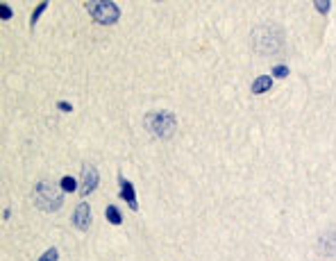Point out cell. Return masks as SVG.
Wrapping results in <instances>:
<instances>
[{
	"instance_id": "6da1fadb",
	"label": "cell",
	"mask_w": 336,
	"mask_h": 261,
	"mask_svg": "<svg viewBox=\"0 0 336 261\" xmlns=\"http://www.w3.org/2000/svg\"><path fill=\"white\" fill-rule=\"evenodd\" d=\"M32 196H34V204L39 209H43V211H55V209H59L64 204L61 193H59L50 182H39Z\"/></svg>"
},
{
	"instance_id": "7a4b0ae2",
	"label": "cell",
	"mask_w": 336,
	"mask_h": 261,
	"mask_svg": "<svg viewBox=\"0 0 336 261\" xmlns=\"http://www.w3.org/2000/svg\"><path fill=\"white\" fill-rule=\"evenodd\" d=\"M87 9L91 12L95 23L100 25H112L118 21L121 16V9H118L116 2H109V0H102V2H89Z\"/></svg>"
},
{
	"instance_id": "3957f363",
	"label": "cell",
	"mask_w": 336,
	"mask_h": 261,
	"mask_svg": "<svg viewBox=\"0 0 336 261\" xmlns=\"http://www.w3.org/2000/svg\"><path fill=\"white\" fill-rule=\"evenodd\" d=\"M148 127L157 134V137H164L168 139L175 132V118H173V114L168 112H157V114H150L146 118Z\"/></svg>"
},
{
	"instance_id": "277c9868",
	"label": "cell",
	"mask_w": 336,
	"mask_h": 261,
	"mask_svg": "<svg viewBox=\"0 0 336 261\" xmlns=\"http://www.w3.org/2000/svg\"><path fill=\"white\" fill-rule=\"evenodd\" d=\"M73 225L80 232H87L89 227H91V207H89L87 202H80V204H77L75 214H73Z\"/></svg>"
},
{
	"instance_id": "5b68a950",
	"label": "cell",
	"mask_w": 336,
	"mask_h": 261,
	"mask_svg": "<svg viewBox=\"0 0 336 261\" xmlns=\"http://www.w3.org/2000/svg\"><path fill=\"white\" fill-rule=\"evenodd\" d=\"M82 175H84V182H82L80 193H82V196H89V193H91V191H95V186H98V171H95V166L84 164Z\"/></svg>"
},
{
	"instance_id": "8992f818",
	"label": "cell",
	"mask_w": 336,
	"mask_h": 261,
	"mask_svg": "<svg viewBox=\"0 0 336 261\" xmlns=\"http://www.w3.org/2000/svg\"><path fill=\"white\" fill-rule=\"evenodd\" d=\"M118 182H121V198H123L125 202H127V207L130 209H139V202H136V196H134V186H132V182H127L125 177H118Z\"/></svg>"
},
{
	"instance_id": "52a82bcc",
	"label": "cell",
	"mask_w": 336,
	"mask_h": 261,
	"mask_svg": "<svg viewBox=\"0 0 336 261\" xmlns=\"http://www.w3.org/2000/svg\"><path fill=\"white\" fill-rule=\"evenodd\" d=\"M271 87H273V77L271 75H261V77H257V80L252 82V91H254V93H266Z\"/></svg>"
},
{
	"instance_id": "ba28073f",
	"label": "cell",
	"mask_w": 336,
	"mask_h": 261,
	"mask_svg": "<svg viewBox=\"0 0 336 261\" xmlns=\"http://www.w3.org/2000/svg\"><path fill=\"white\" fill-rule=\"evenodd\" d=\"M105 214H107V220H109L112 225H121V223H123V216H121L118 207H114V204H109V207H107Z\"/></svg>"
},
{
	"instance_id": "9c48e42d",
	"label": "cell",
	"mask_w": 336,
	"mask_h": 261,
	"mask_svg": "<svg viewBox=\"0 0 336 261\" xmlns=\"http://www.w3.org/2000/svg\"><path fill=\"white\" fill-rule=\"evenodd\" d=\"M61 191H64V193H73V191L77 189V182L73 177H61Z\"/></svg>"
},
{
	"instance_id": "30bf717a",
	"label": "cell",
	"mask_w": 336,
	"mask_h": 261,
	"mask_svg": "<svg viewBox=\"0 0 336 261\" xmlns=\"http://www.w3.org/2000/svg\"><path fill=\"white\" fill-rule=\"evenodd\" d=\"M48 9V2H41V5L34 9V14H32V21H30V25H36V21H39V16H41L43 12Z\"/></svg>"
},
{
	"instance_id": "8fae6325",
	"label": "cell",
	"mask_w": 336,
	"mask_h": 261,
	"mask_svg": "<svg viewBox=\"0 0 336 261\" xmlns=\"http://www.w3.org/2000/svg\"><path fill=\"white\" fill-rule=\"evenodd\" d=\"M57 259H59V252H57L55 248H50V250H48V252H46V255H43L39 261H57Z\"/></svg>"
},
{
	"instance_id": "7c38bea8",
	"label": "cell",
	"mask_w": 336,
	"mask_h": 261,
	"mask_svg": "<svg viewBox=\"0 0 336 261\" xmlns=\"http://www.w3.org/2000/svg\"><path fill=\"white\" fill-rule=\"evenodd\" d=\"M273 75L275 77H286L289 75V68H286V66H275V68H273Z\"/></svg>"
},
{
	"instance_id": "4fadbf2b",
	"label": "cell",
	"mask_w": 336,
	"mask_h": 261,
	"mask_svg": "<svg viewBox=\"0 0 336 261\" xmlns=\"http://www.w3.org/2000/svg\"><path fill=\"white\" fill-rule=\"evenodd\" d=\"M0 12H2V18H5V21H9V18H12V9H9V5H7V2H2V5H0Z\"/></svg>"
},
{
	"instance_id": "5bb4252c",
	"label": "cell",
	"mask_w": 336,
	"mask_h": 261,
	"mask_svg": "<svg viewBox=\"0 0 336 261\" xmlns=\"http://www.w3.org/2000/svg\"><path fill=\"white\" fill-rule=\"evenodd\" d=\"M330 7H332L330 2H316V9H318V12H323V14L330 12Z\"/></svg>"
},
{
	"instance_id": "9a60e30c",
	"label": "cell",
	"mask_w": 336,
	"mask_h": 261,
	"mask_svg": "<svg viewBox=\"0 0 336 261\" xmlns=\"http://www.w3.org/2000/svg\"><path fill=\"white\" fill-rule=\"evenodd\" d=\"M59 109H61V112H71V105H68V102H59Z\"/></svg>"
}]
</instances>
